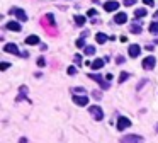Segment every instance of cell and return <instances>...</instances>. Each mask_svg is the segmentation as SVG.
<instances>
[{"label": "cell", "instance_id": "obj_1", "mask_svg": "<svg viewBox=\"0 0 158 143\" xmlns=\"http://www.w3.org/2000/svg\"><path fill=\"white\" fill-rule=\"evenodd\" d=\"M90 114L95 118V121H102V118H104V113H102V109L99 107V106H92L90 107Z\"/></svg>", "mask_w": 158, "mask_h": 143}, {"label": "cell", "instance_id": "obj_2", "mask_svg": "<svg viewBox=\"0 0 158 143\" xmlns=\"http://www.w3.org/2000/svg\"><path fill=\"white\" fill-rule=\"evenodd\" d=\"M10 12H12V14H14L19 21H27V14H26L22 9H19V7H14V9L10 10Z\"/></svg>", "mask_w": 158, "mask_h": 143}, {"label": "cell", "instance_id": "obj_3", "mask_svg": "<svg viewBox=\"0 0 158 143\" xmlns=\"http://www.w3.org/2000/svg\"><path fill=\"white\" fill-rule=\"evenodd\" d=\"M116 126H117V129H119V131H122V129H126V128H129V126H131V121L128 118H119Z\"/></svg>", "mask_w": 158, "mask_h": 143}, {"label": "cell", "instance_id": "obj_4", "mask_svg": "<svg viewBox=\"0 0 158 143\" xmlns=\"http://www.w3.org/2000/svg\"><path fill=\"white\" fill-rule=\"evenodd\" d=\"M4 51H5V53H10V55H20L17 44H14V43H7V44L4 46Z\"/></svg>", "mask_w": 158, "mask_h": 143}, {"label": "cell", "instance_id": "obj_5", "mask_svg": "<svg viewBox=\"0 0 158 143\" xmlns=\"http://www.w3.org/2000/svg\"><path fill=\"white\" fill-rule=\"evenodd\" d=\"M104 9L107 12H114V10L119 9V2H116V0H109V2H105L104 4Z\"/></svg>", "mask_w": 158, "mask_h": 143}, {"label": "cell", "instance_id": "obj_6", "mask_svg": "<svg viewBox=\"0 0 158 143\" xmlns=\"http://www.w3.org/2000/svg\"><path fill=\"white\" fill-rule=\"evenodd\" d=\"M73 102H75V104L77 106H87L88 104V97H87V95H73Z\"/></svg>", "mask_w": 158, "mask_h": 143}, {"label": "cell", "instance_id": "obj_7", "mask_svg": "<svg viewBox=\"0 0 158 143\" xmlns=\"http://www.w3.org/2000/svg\"><path fill=\"white\" fill-rule=\"evenodd\" d=\"M155 62H156L155 56H146L143 60V68H144V70H151V68L155 67Z\"/></svg>", "mask_w": 158, "mask_h": 143}, {"label": "cell", "instance_id": "obj_8", "mask_svg": "<svg viewBox=\"0 0 158 143\" xmlns=\"http://www.w3.org/2000/svg\"><path fill=\"white\" fill-rule=\"evenodd\" d=\"M139 53H141V48H139L138 44H131V46H129V56L131 58L139 56Z\"/></svg>", "mask_w": 158, "mask_h": 143}, {"label": "cell", "instance_id": "obj_9", "mask_svg": "<svg viewBox=\"0 0 158 143\" xmlns=\"http://www.w3.org/2000/svg\"><path fill=\"white\" fill-rule=\"evenodd\" d=\"M126 21H128V15H126L124 12H117V14H116V17H114V22L116 24H124Z\"/></svg>", "mask_w": 158, "mask_h": 143}, {"label": "cell", "instance_id": "obj_10", "mask_svg": "<svg viewBox=\"0 0 158 143\" xmlns=\"http://www.w3.org/2000/svg\"><path fill=\"white\" fill-rule=\"evenodd\" d=\"M7 29H9V31H15V33H19L20 29H22V26H20L19 22H14V21H10V22H7Z\"/></svg>", "mask_w": 158, "mask_h": 143}, {"label": "cell", "instance_id": "obj_11", "mask_svg": "<svg viewBox=\"0 0 158 143\" xmlns=\"http://www.w3.org/2000/svg\"><path fill=\"white\" fill-rule=\"evenodd\" d=\"M88 77H90V78H94L95 82H99V84H101V85L104 87V89H107V87H109V84H107V82H104V78H102L101 75H94V73H90Z\"/></svg>", "mask_w": 158, "mask_h": 143}, {"label": "cell", "instance_id": "obj_12", "mask_svg": "<svg viewBox=\"0 0 158 143\" xmlns=\"http://www.w3.org/2000/svg\"><path fill=\"white\" fill-rule=\"evenodd\" d=\"M121 141H143V138L138 135H129V136H122Z\"/></svg>", "mask_w": 158, "mask_h": 143}, {"label": "cell", "instance_id": "obj_13", "mask_svg": "<svg viewBox=\"0 0 158 143\" xmlns=\"http://www.w3.org/2000/svg\"><path fill=\"white\" fill-rule=\"evenodd\" d=\"M107 39H109V38H107V36H105L104 33H97V34H95V41H97L99 44H104L105 41H107Z\"/></svg>", "mask_w": 158, "mask_h": 143}, {"label": "cell", "instance_id": "obj_14", "mask_svg": "<svg viewBox=\"0 0 158 143\" xmlns=\"http://www.w3.org/2000/svg\"><path fill=\"white\" fill-rule=\"evenodd\" d=\"M104 62H105V60H101V58H97V60H95L94 63H92L90 67L94 68V70H101V68L104 67Z\"/></svg>", "mask_w": 158, "mask_h": 143}, {"label": "cell", "instance_id": "obj_15", "mask_svg": "<svg viewBox=\"0 0 158 143\" xmlns=\"http://www.w3.org/2000/svg\"><path fill=\"white\" fill-rule=\"evenodd\" d=\"M26 44H39V38L38 36H27V38H26Z\"/></svg>", "mask_w": 158, "mask_h": 143}, {"label": "cell", "instance_id": "obj_16", "mask_svg": "<svg viewBox=\"0 0 158 143\" xmlns=\"http://www.w3.org/2000/svg\"><path fill=\"white\" fill-rule=\"evenodd\" d=\"M131 33H134V34H139V33H141V24L134 21L133 26H131Z\"/></svg>", "mask_w": 158, "mask_h": 143}, {"label": "cell", "instance_id": "obj_17", "mask_svg": "<svg viewBox=\"0 0 158 143\" xmlns=\"http://www.w3.org/2000/svg\"><path fill=\"white\" fill-rule=\"evenodd\" d=\"M95 46H87L85 48V55L87 56H94V55H95Z\"/></svg>", "mask_w": 158, "mask_h": 143}, {"label": "cell", "instance_id": "obj_18", "mask_svg": "<svg viewBox=\"0 0 158 143\" xmlns=\"http://www.w3.org/2000/svg\"><path fill=\"white\" fill-rule=\"evenodd\" d=\"M150 33L151 34H158V22H151L150 24Z\"/></svg>", "mask_w": 158, "mask_h": 143}, {"label": "cell", "instance_id": "obj_19", "mask_svg": "<svg viewBox=\"0 0 158 143\" xmlns=\"http://www.w3.org/2000/svg\"><path fill=\"white\" fill-rule=\"evenodd\" d=\"M146 15V9H136L134 12V17H144Z\"/></svg>", "mask_w": 158, "mask_h": 143}, {"label": "cell", "instance_id": "obj_20", "mask_svg": "<svg viewBox=\"0 0 158 143\" xmlns=\"http://www.w3.org/2000/svg\"><path fill=\"white\" fill-rule=\"evenodd\" d=\"M75 22H77L78 26H83V24H85V17H83V15H75Z\"/></svg>", "mask_w": 158, "mask_h": 143}, {"label": "cell", "instance_id": "obj_21", "mask_svg": "<svg viewBox=\"0 0 158 143\" xmlns=\"http://www.w3.org/2000/svg\"><path fill=\"white\" fill-rule=\"evenodd\" d=\"M128 77H129V73H126V72H122V73H121V75H119V82H121V84H122V82H124L126 78H128Z\"/></svg>", "mask_w": 158, "mask_h": 143}, {"label": "cell", "instance_id": "obj_22", "mask_svg": "<svg viewBox=\"0 0 158 143\" xmlns=\"http://www.w3.org/2000/svg\"><path fill=\"white\" fill-rule=\"evenodd\" d=\"M26 92H27V89H26V87L22 85V87H20V95H19V100L22 99V97H26Z\"/></svg>", "mask_w": 158, "mask_h": 143}, {"label": "cell", "instance_id": "obj_23", "mask_svg": "<svg viewBox=\"0 0 158 143\" xmlns=\"http://www.w3.org/2000/svg\"><path fill=\"white\" fill-rule=\"evenodd\" d=\"M77 73V68L75 67H68V75H75Z\"/></svg>", "mask_w": 158, "mask_h": 143}, {"label": "cell", "instance_id": "obj_24", "mask_svg": "<svg viewBox=\"0 0 158 143\" xmlns=\"http://www.w3.org/2000/svg\"><path fill=\"white\" fill-rule=\"evenodd\" d=\"M10 65L7 62H4V63H0V70H7V68H9Z\"/></svg>", "mask_w": 158, "mask_h": 143}, {"label": "cell", "instance_id": "obj_25", "mask_svg": "<svg viewBox=\"0 0 158 143\" xmlns=\"http://www.w3.org/2000/svg\"><path fill=\"white\" fill-rule=\"evenodd\" d=\"M77 46H78V48H83V46H85V41H83V39L80 38V39L77 41Z\"/></svg>", "mask_w": 158, "mask_h": 143}, {"label": "cell", "instance_id": "obj_26", "mask_svg": "<svg viewBox=\"0 0 158 143\" xmlns=\"http://www.w3.org/2000/svg\"><path fill=\"white\" fill-rule=\"evenodd\" d=\"M143 2H144V5H150V7L155 5V0H143Z\"/></svg>", "mask_w": 158, "mask_h": 143}, {"label": "cell", "instance_id": "obj_27", "mask_svg": "<svg viewBox=\"0 0 158 143\" xmlns=\"http://www.w3.org/2000/svg\"><path fill=\"white\" fill-rule=\"evenodd\" d=\"M122 2H124V5H128V7H129V5H134V2H136V0H122Z\"/></svg>", "mask_w": 158, "mask_h": 143}, {"label": "cell", "instance_id": "obj_28", "mask_svg": "<svg viewBox=\"0 0 158 143\" xmlns=\"http://www.w3.org/2000/svg\"><path fill=\"white\" fill-rule=\"evenodd\" d=\"M95 12H97L95 9H90L88 12H87V14H88V17H94V15H95Z\"/></svg>", "mask_w": 158, "mask_h": 143}, {"label": "cell", "instance_id": "obj_29", "mask_svg": "<svg viewBox=\"0 0 158 143\" xmlns=\"http://www.w3.org/2000/svg\"><path fill=\"white\" fill-rule=\"evenodd\" d=\"M38 65H39V67H44V58H39V60H38Z\"/></svg>", "mask_w": 158, "mask_h": 143}, {"label": "cell", "instance_id": "obj_30", "mask_svg": "<svg viewBox=\"0 0 158 143\" xmlns=\"http://www.w3.org/2000/svg\"><path fill=\"white\" fill-rule=\"evenodd\" d=\"M73 92H83V94H85V89H83V87H82V89L78 87V89H73Z\"/></svg>", "mask_w": 158, "mask_h": 143}, {"label": "cell", "instance_id": "obj_31", "mask_svg": "<svg viewBox=\"0 0 158 143\" xmlns=\"http://www.w3.org/2000/svg\"><path fill=\"white\" fill-rule=\"evenodd\" d=\"M75 62H77V63H80V62H82V58H80V55H77V56H75Z\"/></svg>", "mask_w": 158, "mask_h": 143}, {"label": "cell", "instance_id": "obj_32", "mask_svg": "<svg viewBox=\"0 0 158 143\" xmlns=\"http://www.w3.org/2000/svg\"><path fill=\"white\" fill-rule=\"evenodd\" d=\"M155 17H156V19H158V12H156V14H155Z\"/></svg>", "mask_w": 158, "mask_h": 143}]
</instances>
